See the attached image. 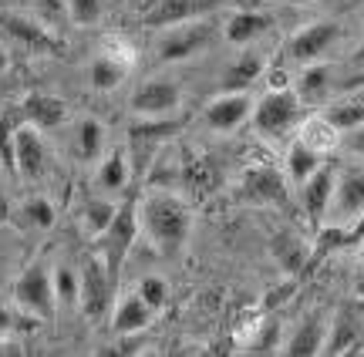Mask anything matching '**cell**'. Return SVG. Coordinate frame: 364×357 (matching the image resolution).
I'll return each mask as SVG.
<instances>
[{"label":"cell","mask_w":364,"mask_h":357,"mask_svg":"<svg viewBox=\"0 0 364 357\" xmlns=\"http://www.w3.org/2000/svg\"><path fill=\"white\" fill-rule=\"evenodd\" d=\"M139 223H142V229L149 233V239L156 243V250L162 256H176L189 239L193 212L169 192H156L139 206Z\"/></svg>","instance_id":"1"},{"label":"cell","mask_w":364,"mask_h":357,"mask_svg":"<svg viewBox=\"0 0 364 357\" xmlns=\"http://www.w3.org/2000/svg\"><path fill=\"white\" fill-rule=\"evenodd\" d=\"M139 229H142V223H139V206H135V199L115 206V216H112V223L105 226V233H102V260L115 280H118V273H122V266H125L129 250L135 246Z\"/></svg>","instance_id":"2"},{"label":"cell","mask_w":364,"mask_h":357,"mask_svg":"<svg viewBox=\"0 0 364 357\" xmlns=\"http://www.w3.org/2000/svg\"><path fill=\"white\" fill-rule=\"evenodd\" d=\"M78 300L91 324H102L108 317V307L115 304V277L108 273L102 256H88L78 277Z\"/></svg>","instance_id":"3"},{"label":"cell","mask_w":364,"mask_h":357,"mask_svg":"<svg viewBox=\"0 0 364 357\" xmlns=\"http://www.w3.org/2000/svg\"><path fill=\"white\" fill-rule=\"evenodd\" d=\"M300 115H304V101L294 92H287V88L270 92L267 98H260V105H253V111H250V119H253V125H257V132L263 138H284L300 121Z\"/></svg>","instance_id":"4"},{"label":"cell","mask_w":364,"mask_h":357,"mask_svg":"<svg viewBox=\"0 0 364 357\" xmlns=\"http://www.w3.org/2000/svg\"><path fill=\"white\" fill-rule=\"evenodd\" d=\"M14 300L24 314H34L41 320H51L54 310H58V293H54V277L44 263H31L17 277V287H14Z\"/></svg>","instance_id":"5"},{"label":"cell","mask_w":364,"mask_h":357,"mask_svg":"<svg viewBox=\"0 0 364 357\" xmlns=\"http://www.w3.org/2000/svg\"><path fill=\"white\" fill-rule=\"evenodd\" d=\"M182 121L176 119H145L135 121L129 128V155H132V172H145L156 162L159 148L169 142L172 135H179Z\"/></svg>","instance_id":"6"},{"label":"cell","mask_w":364,"mask_h":357,"mask_svg":"<svg viewBox=\"0 0 364 357\" xmlns=\"http://www.w3.org/2000/svg\"><path fill=\"white\" fill-rule=\"evenodd\" d=\"M216 38V24L213 21H179L172 24L162 40H159V61H186L199 54L203 48H209V40Z\"/></svg>","instance_id":"7"},{"label":"cell","mask_w":364,"mask_h":357,"mask_svg":"<svg viewBox=\"0 0 364 357\" xmlns=\"http://www.w3.org/2000/svg\"><path fill=\"white\" fill-rule=\"evenodd\" d=\"M240 199L253 206H280L287 209V182L273 165H250L240 185Z\"/></svg>","instance_id":"8"},{"label":"cell","mask_w":364,"mask_h":357,"mask_svg":"<svg viewBox=\"0 0 364 357\" xmlns=\"http://www.w3.org/2000/svg\"><path fill=\"white\" fill-rule=\"evenodd\" d=\"M182 105V94H179V84L176 81H145L139 92L132 94L129 108L135 115H145V119H169L176 115Z\"/></svg>","instance_id":"9"},{"label":"cell","mask_w":364,"mask_h":357,"mask_svg":"<svg viewBox=\"0 0 364 357\" xmlns=\"http://www.w3.org/2000/svg\"><path fill=\"white\" fill-rule=\"evenodd\" d=\"M338 34H341V27L334 24V21H314V24H307V27H300L297 34L290 38V44H287V54L294 57V61H317L321 54L338 40Z\"/></svg>","instance_id":"10"},{"label":"cell","mask_w":364,"mask_h":357,"mask_svg":"<svg viewBox=\"0 0 364 357\" xmlns=\"http://www.w3.org/2000/svg\"><path fill=\"white\" fill-rule=\"evenodd\" d=\"M44 162H48V152H44V142L34 125H21L17 128V138H14V169L27 179H41L44 172Z\"/></svg>","instance_id":"11"},{"label":"cell","mask_w":364,"mask_h":357,"mask_svg":"<svg viewBox=\"0 0 364 357\" xmlns=\"http://www.w3.org/2000/svg\"><path fill=\"white\" fill-rule=\"evenodd\" d=\"M250 111H253V101H250L243 92L220 94V98L206 108V125L213 132H233V128H240V125L250 119Z\"/></svg>","instance_id":"12"},{"label":"cell","mask_w":364,"mask_h":357,"mask_svg":"<svg viewBox=\"0 0 364 357\" xmlns=\"http://www.w3.org/2000/svg\"><path fill=\"white\" fill-rule=\"evenodd\" d=\"M334 185H338V169H334V165H321V169L304 182V212H307L311 223H321L324 212L331 209Z\"/></svg>","instance_id":"13"},{"label":"cell","mask_w":364,"mask_h":357,"mask_svg":"<svg viewBox=\"0 0 364 357\" xmlns=\"http://www.w3.org/2000/svg\"><path fill=\"white\" fill-rule=\"evenodd\" d=\"M17 111H21V119H24L27 125H34V128H58V125H65V119H68L65 101L54 98V94H44V92L27 94Z\"/></svg>","instance_id":"14"},{"label":"cell","mask_w":364,"mask_h":357,"mask_svg":"<svg viewBox=\"0 0 364 357\" xmlns=\"http://www.w3.org/2000/svg\"><path fill=\"white\" fill-rule=\"evenodd\" d=\"M331 206L338 209V216H361L364 212V169H348L344 175H338Z\"/></svg>","instance_id":"15"},{"label":"cell","mask_w":364,"mask_h":357,"mask_svg":"<svg viewBox=\"0 0 364 357\" xmlns=\"http://www.w3.org/2000/svg\"><path fill=\"white\" fill-rule=\"evenodd\" d=\"M270 27H273L270 13L243 11V13H233V17L226 21V27H223V38L230 40V44H250V40L263 38Z\"/></svg>","instance_id":"16"},{"label":"cell","mask_w":364,"mask_h":357,"mask_svg":"<svg viewBox=\"0 0 364 357\" xmlns=\"http://www.w3.org/2000/svg\"><path fill=\"white\" fill-rule=\"evenodd\" d=\"M324 320L317 317V314H311V317H304L297 324V331L290 334V341H287V354L294 357H314L324 351Z\"/></svg>","instance_id":"17"},{"label":"cell","mask_w":364,"mask_h":357,"mask_svg":"<svg viewBox=\"0 0 364 357\" xmlns=\"http://www.w3.org/2000/svg\"><path fill=\"white\" fill-rule=\"evenodd\" d=\"M152 314H156V310H152V307L135 293V297H125V300L115 307L112 327H115V334H122V337H129V334H142L145 327L152 324Z\"/></svg>","instance_id":"18"},{"label":"cell","mask_w":364,"mask_h":357,"mask_svg":"<svg viewBox=\"0 0 364 357\" xmlns=\"http://www.w3.org/2000/svg\"><path fill=\"white\" fill-rule=\"evenodd\" d=\"M129 78V65L125 61H118L112 54H102V57H95L88 67V81L95 92H115L122 81Z\"/></svg>","instance_id":"19"},{"label":"cell","mask_w":364,"mask_h":357,"mask_svg":"<svg viewBox=\"0 0 364 357\" xmlns=\"http://www.w3.org/2000/svg\"><path fill=\"white\" fill-rule=\"evenodd\" d=\"M0 27H4L11 38L21 40V44H27V48H38V51H58V48H61L58 40L48 38V34H44L38 24H31V21H24V17L4 13V17H0Z\"/></svg>","instance_id":"20"},{"label":"cell","mask_w":364,"mask_h":357,"mask_svg":"<svg viewBox=\"0 0 364 357\" xmlns=\"http://www.w3.org/2000/svg\"><path fill=\"white\" fill-rule=\"evenodd\" d=\"M260 75H263V57L260 54H243V57L233 61L230 71L223 75V92H247Z\"/></svg>","instance_id":"21"},{"label":"cell","mask_w":364,"mask_h":357,"mask_svg":"<svg viewBox=\"0 0 364 357\" xmlns=\"http://www.w3.org/2000/svg\"><path fill=\"white\" fill-rule=\"evenodd\" d=\"M321 165H324L321 152H317V148H311L307 142H297V145L290 148V155H287V172H290V179H294V182H307V179H311Z\"/></svg>","instance_id":"22"},{"label":"cell","mask_w":364,"mask_h":357,"mask_svg":"<svg viewBox=\"0 0 364 357\" xmlns=\"http://www.w3.org/2000/svg\"><path fill=\"white\" fill-rule=\"evenodd\" d=\"M273 253H277L280 266H284L290 277H297L300 270H304V263H307V246H304L297 236H290V233L273 239Z\"/></svg>","instance_id":"23"},{"label":"cell","mask_w":364,"mask_h":357,"mask_svg":"<svg viewBox=\"0 0 364 357\" xmlns=\"http://www.w3.org/2000/svg\"><path fill=\"white\" fill-rule=\"evenodd\" d=\"M129 159H125V152L115 148L108 159L102 162V169H98V185H102L105 192H118V189H125L129 182Z\"/></svg>","instance_id":"24"},{"label":"cell","mask_w":364,"mask_h":357,"mask_svg":"<svg viewBox=\"0 0 364 357\" xmlns=\"http://www.w3.org/2000/svg\"><path fill=\"white\" fill-rule=\"evenodd\" d=\"M21 125H24V119H21L17 108L0 115V165H4L7 172H17V169H14V138H17V128H21Z\"/></svg>","instance_id":"25"},{"label":"cell","mask_w":364,"mask_h":357,"mask_svg":"<svg viewBox=\"0 0 364 357\" xmlns=\"http://www.w3.org/2000/svg\"><path fill=\"white\" fill-rule=\"evenodd\" d=\"M327 84H331V75H327V65H311L304 75H300V92L297 98L304 105H314L327 94Z\"/></svg>","instance_id":"26"},{"label":"cell","mask_w":364,"mask_h":357,"mask_svg":"<svg viewBox=\"0 0 364 357\" xmlns=\"http://www.w3.org/2000/svg\"><path fill=\"white\" fill-rule=\"evenodd\" d=\"M324 121L334 128V132H351L364 121V105L358 101H344V105H334L331 111L324 115Z\"/></svg>","instance_id":"27"},{"label":"cell","mask_w":364,"mask_h":357,"mask_svg":"<svg viewBox=\"0 0 364 357\" xmlns=\"http://www.w3.org/2000/svg\"><path fill=\"white\" fill-rule=\"evenodd\" d=\"M354 337H358V320L351 314H341L334 331H331V341L324 344V351L327 354H344V351H351Z\"/></svg>","instance_id":"28"},{"label":"cell","mask_w":364,"mask_h":357,"mask_svg":"<svg viewBox=\"0 0 364 357\" xmlns=\"http://www.w3.org/2000/svg\"><path fill=\"white\" fill-rule=\"evenodd\" d=\"M112 216H115V206H112V202L91 199L88 206H85V229H88L91 236H102L105 226L112 223Z\"/></svg>","instance_id":"29"},{"label":"cell","mask_w":364,"mask_h":357,"mask_svg":"<svg viewBox=\"0 0 364 357\" xmlns=\"http://www.w3.org/2000/svg\"><path fill=\"white\" fill-rule=\"evenodd\" d=\"M65 11L78 27H91V24H98V21H102L105 0H68Z\"/></svg>","instance_id":"30"},{"label":"cell","mask_w":364,"mask_h":357,"mask_svg":"<svg viewBox=\"0 0 364 357\" xmlns=\"http://www.w3.org/2000/svg\"><path fill=\"white\" fill-rule=\"evenodd\" d=\"M186 11H193V0H166V4L149 17V24L152 27H169V24H179V21H189Z\"/></svg>","instance_id":"31"},{"label":"cell","mask_w":364,"mask_h":357,"mask_svg":"<svg viewBox=\"0 0 364 357\" xmlns=\"http://www.w3.org/2000/svg\"><path fill=\"white\" fill-rule=\"evenodd\" d=\"M102 142H105L102 125H98L95 119H85V121H81V128H78V145H81V155H85V159H95V155L102 152Z\"/></svg>","instance_id":"32"},{"label":"cell","mask_w":364,"mask_h":357,"mask_svg":"<svg viewBox=\"0 0 364 357\" xmlns=\"http://www.w3.org/2000/svg\"><path fill=\"white\" fill-rule=\"evenodd\" d=\"M24 223L34 226V229H48V226H54L51 199H31V202H24Z\"/></svg>","instance_id":"33"},{"label":"cell","mask_w":364,"mask_h":357,"mask_svg":"<svg viewBox=\"0 0 364 357\" xmlns=\"http://www.w3.org/2000/svg\"><path fill=\"white\" fill-rule=\"evenodd\" d=\"M348 246V229L344 226H324V233L317 236V246H314V253L317 256H331V253H338Z\"/></svg>","instance_id":"34"},{"label":"cell","mask_w":364,"mask_h":357,"mask_svg":"<svg viewBox=\"0 0 364 357\" xmlns=\"http://www.w3.org/2000/svg\"><path fill=\"white\" fill-rule=\"evenodd\" d=\"M139 297H142L152 310H159V307L169 300V287H166V280L162 277H142V283H139Z\"/></svg>","instance_id":"35"},{"label":"cell","mask_w":364,"mask_h":357,"mask_svg":"<svg viewBox=\"0 0 364 357\" xmlns=\"http://www.w3.org/2000/svg\"><path fill=\"white\" fill-rule=\"evenodd\" d=\"M54 293H58V300H65V304H75V300H78V277H75L68 266H58V270H54Z\"/></svg>","instance_id":"36"},{"label":"cell","mask_w":364,"mask_h":357,"mask_svg":"<svg viewBox=\"0 0 364 357\" xmlns=\"http://www.w3.org/2000/svg\"><path fill=\"white\" fill-rule=\"evenodd\" d=\"M300 142H307V145L317 148V152H321V148H331V142H334V128H331L324 119H317L304 128V138H300Z\"/></svg>","instance_id":"37"},{"label":"cell","mask_w":364,"mask_h":357,"mask_svg":"<svg viewBox=\"0 0 364 357\" xmlns=\"http://www.w3.org/2000/svg\"><path fill=\"white\" fill-rule=\"evenodd\" d=\"M344 145L351 148L354 155H361V159H364V121L358 125V128H351V132H348V138H344Z\"/></svg>","instance_id":"38"},{"label":"cell","mask_w":364,"mask_h":357,"mask_svg":"<svg viewBox=\"0 0 364 357\" xmlns=\"http://www.w3.org/2000/svg\"><path fill=\"white\" fill-rule=\"evenodd\" d=\"M294 290H297V280H290L287 287H280L277 293H270V297H267V307H280V304H284V300H287V297H290Z\"/></svg>","instance_id":"39"},{"label":"cell","mask_w":364,"mask_h":357,"mask_svg":"<svg viewBox=\"0 0 364 357\" xmlns=\"http://www.w3.org/2000/svg\"><path fill=\"white\" fill-rule=\"evenodd\" d=\"M273 347H277V324L263 331V341L260 344H253V351H273Z\"/></svg>","instance_id":"40"},{"label":"cell","mask_w":364,"mask_h":357,"mask_svg":"<svg viewBox=\"0 0 364 357\" xmlns=\"http://www.w3.org/2000/svg\"><path fill=\"white\" fill-rule=\"evenodd\" d=\"M358 243H364V212H361V223L354 229H348V246H358Z\"/></svg>","instance_id":"41"},{"label":"cell","mask_w":364,"mask_h":357,"mask_svg":"<svg viewBox=\"0 0 364 357\" xmlns=\"http://www.w3.org/2000/svg\"><path fill=\"white\" fill-rule=\"evenodd\" d=\"M14 327V317H11V310H7V307H0V337H4V334L11 331Z\"/></svg>","instance_id":"42"},{"label":"cell","mask_w":364,"mask_h":357,"mask_svg":"<svg viewBox=\"0 0 364 357\" xmlns=\"http://www.w3.org/2000/svg\"><path fill=\"white\" fill-rule=\"evenodd\" d=\"M354 65H358V67H364V44H361V48H358V51H354Z\"/></svg>","instance_id":"43"},{"label":"cell","mask_w":364,"mask_h":357,"mask_svg":"<svg viewBox=\"0 0 364 357\" xmlns=\"http://www.w3.org/2000/svg\"><path fill=\"white\" fill-rule=\"evenodd\" d=\"M361 84H364V71L358 75V78H351V88H361Z\"/></svg>","instance_id":"44"},{"label":"cell","mask_w":364,"mask_h":357,"mask_svg":"<svg viewBox=\"0 0 364 357\" xmlns=\"http://www.w3.org/2000/svg\"><path fill=\"white\" fill-rule=\"evenodd\" d=\"M4 67H7V54L0 51V71H4Z\"/></svg>","instance_id":"45"},{"label":"cell","mask_w":364,"mask_h":357,"mask_svg":"<svg viewBox=\"0 0 364 357\" xmlns=\"http://www.w3.org/2000/svg\"><path fill=\"white\" fill-rule=\"evenodd\" d=\"M287 4H311V0H287Z\"/></svg>","instance_id":"46"}]
</instances>
